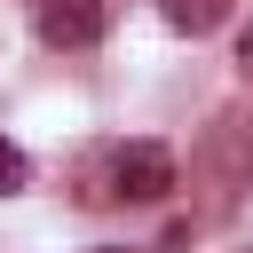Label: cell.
Wrapping results in <instances>:
<instances>
[{
    "label": "cell",
    "mask_w": 253,
    "mask_h": 253,
    "mask_svg": "<svg viewBox=\"0 0 253 253\" xmlns=\"http://www.w3.org/2000/svg\"><path fill=\"white\" fill-rule=\"evenodd\" d=\"M158 8H166V24H174V32H190V40H198V32H213V24L229 16V0H158Z\"/></svg>",
    "instance_id": "obj_3"
},
{
    "label": "cell",
    "mask_w": 253,
    "mask_h": 253,
    "mask_svg": "<svg viewBox=\"0 0 253 253\" xmlns=\"http://www.w3.org/2000/svg\"><path fill=\"white\" fill-rule=\"evenodd\" d=\"M166 190H174V150H166V142H119V150H111V198L150 206V198H166Z\"/></svg>",
    "instance_id": "obj_1"
},
{
    "label": "cell",
    "mask_w": 253,
    "mask_h": 253,
    "mask_svg": "<svg viewBox=\"0 0 253 253\" xmlns=\"http://www.w3.org/2000/svg\"><path fill=\"white\" fill-rule=\"evenodd\" d=\"M95 253H119V245H95Z\"/></svg>",
    "instance_id": "obj_6"
},
{
    "label": "cell",
    "mask_w": 253,
    "mask_h": 253,
    "mask_svg": "<svg viewBox=\"0 0 253 253\" xmlns=\"http://www.w3.org/2000/svg\"><path fill=\"white\" fill-rule=\"evenodd\" d=\"M237 63H245V71H253V24H245V40H237Z\"/></svg>",
    "instance_id": "obj_5"
},
{
    "label": "cell",
    "mask_w": 253,
    "mask_h": 253,
    "mask_svg": "<svg viewBox=\"0 0 253 253\" xmlns=\"http://www.w3.org/2000/svg\"><path fill=\"white\" fill-rule=\"evenodd\" d=\"M103 24H111L103 0H40V40L47 47H95Z\"/></svg>",
    "instance_id": "obj_2"
},
{
    "label": "cell",
    "mask_w": 253,
    "mask_h": 253,
    "mask_svg": "<svg viewBox=\"0 0 253 253\" xmlns=\"http://www.w3.org/2000/svg\"><path fill=\"white\" fill-rule=\"evenodd\" d=\"M24 182H32V158H24V150L0 134V198H8V190H24Z\"/></svg>",
    "instance_id": "obj_4"
}]
</instances>
